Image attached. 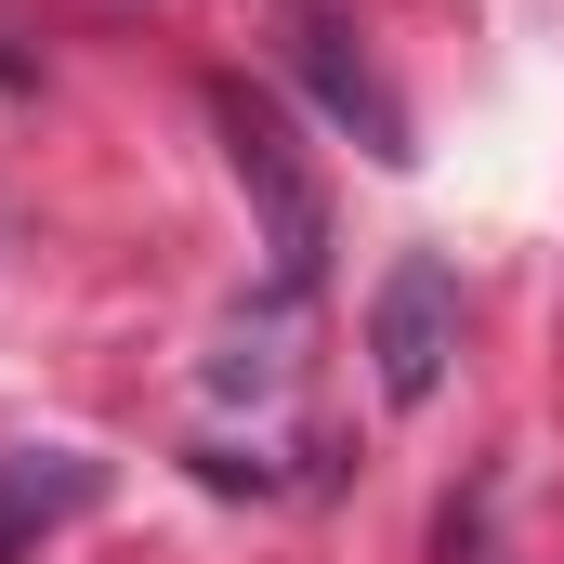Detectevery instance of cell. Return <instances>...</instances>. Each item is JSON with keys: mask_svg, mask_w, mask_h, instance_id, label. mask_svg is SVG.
<instances>
[{"mask_svg": "<svg viewBox=\"0 0 564 564\" xmlns=\"http://www.w3.org/2000/svg\"><path fill=\"white\" fill-rule=\"evenodd\" d=\"M210 119H224V158H237V184L263 197L276 276L302 289V276H315V250H328V210H315V171L289 158V119H276V106H250V93H210Z\"/></svg>", "mask_w": 564, "mask_h": 564, "instance_id": "cell-1", "label": "cell"}, {"mask_svg": "<svg viewBox=\"0 0 564 564\" xmlns=\"http://www.w3.org/2000/svg\"><path fill=\"white\" fill-rule=\"evenodd\" d=\"M368 355H381V394H394V408H433V381H446V355H459V276H446L433 250H408V263L381 276Z\"/></svg>", "mask_w": 564, "mask_h": 564, "instance_id": "cell-2", "label": "cell"}, {"mask_svg": "<svg viewBox=\"0 0 564 564\" xmlns=\"http://www.w3.org/2000/svg\"><path fill=\"white\" fill-rule=\"evenodd\" d=\"M93 499V459H66V446H26V459H0V564H26L66 512Z\"/></svg>", "mask_w": 564, "mask_h": 564, "instance_id": "cell-3", "label": "cell"}]
</instances>
